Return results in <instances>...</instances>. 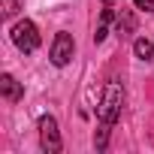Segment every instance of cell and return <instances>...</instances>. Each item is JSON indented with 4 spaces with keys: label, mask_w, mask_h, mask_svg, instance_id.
I'll use <instances>...</instances> for the list:
<instances>
[{
    "label": "cell",
    "mask_w": 154,
    "mask_h": 154,
    "mask_svg": "<svg viewBox=\"0 0 154 154\" xmlns=\"http://www.w3.org/2000/svg\"><path fill=\"white\" fill-rule=\"evenodd\" d=\"M121 109H124V88H121L118 82H109V85L103 88V100H100V106H97V118H100L103 124H115V121L121 118Z\"/></svg>",
    "instance_id": "6da1fadb"
},
{
    "label": "cell",
    "mask_w": 154,
    "mask_h": 154,
    "mask_svg": "<svg viewBox=\"0 0 154 154\" xmlns=\"http://www.w3.org/2000/svg\"><path fill=\"white\" fill-rule=\"evenodd\" d=\"M9 36H12L15 48H18V51H24V54H30V51H36V48H39V30H36V24H33L30 18L15 21V24H12V30H9Z\"/></svg>",
    "instance_id": "7a4b0ae2"
},
{
    "label": "cell",
    "mask_w": 154,
    "mask_h": 154,
    "mask_svg": "<svg viewBox=\"0 0 154 154\" xmlns=\"http://www.w3.org/2000/svg\"><path fill=\"white\" fill-rule=\"evenodd\" d=\"M72 54H75V39H72L66 30L54 33V39H51V48H48V57H51V63H54V66H66V63L72 60Z\"/></svg>",
    "instance_id": "3957f363"
},
{
    "label": "cell",
    "mask_w": 154,
    "mask_h": 154,
    "mask_svg": "<svg viewBox=\"0 0 154 154\" xmlns=\"http://www.w3.org/2000/svg\"><path fill=\"white\" fill-rule=\"evenodd\" d=\"M39 145H42L45 154H60V148H63L57 121H54L51 115H42V118H39Z\"/></svg>",
    "instance_id": "277c9868"
},
{
    "label": "cell",
    "mask_w": 154,
    "mask_h": 154,
    "mask_svg": "<svg viewBox=\"0 0 154 154\" xmlns=\"http://www.w3.org/2000/svg\"><path fill=\"white\" fill-rule=\"evenodd\" d=\"M0 94H3L9 103H18L21 97H24V88H21V82H15L9 72H3L0 75Z\"/></svg>",
    "instance_id": "5b68a950"
},
{
    "label": "cell",
    "mask_w": 154,
    "mask_h": 154,
    "mask_svg": "<svg viewBox=\"0 0 154 154\" xmlns=\"http://www.w3.org/2000/svg\"><path fill=\"white\" fill-rule=\"evenodd\" d=\"M112 18H115V9H109V3H106V9L100 12V24H97V33H94V42H103V39L109 36V24H112Z\"/></svg>",
    "instance_id": "8992f818"
},
{
    "label": "cell",
    "mask_w": 154,
    "mask_h": 154,
    "mask_svg": "<svg viewBox=\"0 0 154 154\" xmlns=\"http://www.w3.org/2000/svg\"><path fill=\"white\" fill-rule=\"evenodd\" d=\"M115 30H118V36L133 33V30H136V18H133V12L121 9V15H118V21H115Z\"/></svg>",
    "instance_id": "52a82bcc"
},
{
    "label": "cell",
    "mask_w": 154,
    "mask_h": 154,
    "mask_svg": "<svg viewBox=\"0 0 154 154\" xmlns=\"http://www.w3.org/2000/svg\"><path fill=\"white\" fill-rule=\"evenodd\" d=\"M133 51H136L139 60H154V42H151L148 36H139V39L133 42Z\"/></svg>",
    "instance_id": "ba28073f"
},
{
    "label": "cell",
    "mask_w": 154,
    "mask_h": 154,
    "mask_svg": "<svg viewBox=\"0 0 154 154\" xmlns=\"http://www.w3.org/2000/svg\"><path fill=\"white\" fill-rule=\"evenodd\" d=\"M109 130H112V124H103V121H100V130H97V136H94V148H97V151H106V145H109Z\"/></svg>",
    "instance_id": "9c48e42d"
},
{
    "label": "cell",
    "mask_w": 154,
    "mask_h": 154,
    "mask_svg": "<svg viewBox=\"0 0 154 154\" xmlns=\"http://www.w3.org/2000/svg\"><path fill=\"white\" fill-rule=\"evenodd\" d=\"M15 12H18V0H3V15L12 18Z\"/></svg>",
    "instance_id": "30bf717a"
},
{
    "label": "cell",
    "mask_w": 154,
    "mask_h": 154,
    "mask_svg": "<svg viewBox=\"0 0 154 154\" xmlns=\"http://www.w3.org/2000/svg\"><path fill=\"white\" fill-rule=\"evenodd\" d=\"M136 9H145V12H154V0H133Z\"/></svg>",
    "instance_id": "8fae6325"
}]
</instances>
